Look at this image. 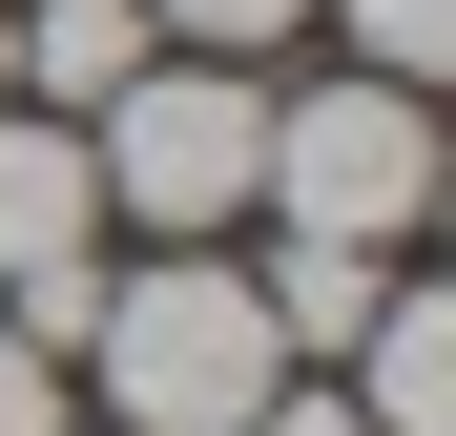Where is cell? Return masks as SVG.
<instances>
[{
    "label": "cell",
    "instance_id": "obj_4",
    "mask_svg": "<svg viewBox=\"0 0 456 436\" xmlns=\"http://www.w3.org/2000/svg\"><path fill=\"white\" fill-rule=\"evenodd\" d=\"M84 229H104V187H84V125L0 104V291H21V270H84Z\"/></svg>",
    "mask_w": 456,
    "mask_h": 436
},
{
    "label": "cell",
    "instance_id": "obj_5",
    "mask_svg": "<svg viewBox=\"0 0 456 436\" xmlns=\"http://www.w3.org/2000/svg\"><path fill=\"white\" fill-rule=\"evenodd\" d=\"M145 62H167V21H145V0H21V84H42V125H104Z\"/></svg>",
    "mask_w": 456,
    "mask_h": 436
},
{
    "label": "cell",
    "instance_id": "obj_10",
    "mask_svg": "<svg viewBox=\"0 0 456 436\" xmlns=\"http://www.w3.org/2000/svg\"><path fill=\"white\" fill-rule=\"evenodd\" d=\"M0 436H62V353H21V333H0Z\"/></svg>",
    "mask_w": 456,
    "mask_h": 436
},
{
    "label": "cell",
    "instance_id": "obj_9",
    "mask_svg": "<svg viewBox=\"0 0 456 436\" xmlns=\"http://www.w3.org/2000/svg\"><path fill=\"white\" fill-rule=\"evenodd\" d=\"M145 21H167L187 62H249V42H290V21H312V0H145Z\"/></svg>",
    "mask_w": 456,
    "mask_h": 436
},
{
    "label": "cell",
    "instance_id": "obj_11",
    "mask_svg": "<svg viewBox=\"0 0 456 436\" xmlns=\"http://www.w3.org/2000/svg\"><path fill=\"white\" fill-rule=\"evenodd\" d=\"M228 436H373V415H353V395H249Z\"/></svg>",
    "mask_w": 456,
    "mask_h": 436
},
{
    "label": "cell",
    "instance_id": "obj_3",
    "mask_svg": "<svg viewBox=\"0 0 456 436\" xmlns=\"http://www.w3.org/2000/svg\"><path fill=\"white\" fill-rule=\"evenodd\" d=\"M270 229H332V250H415V208H436V84H312V104H270V167H249Z\"/></svg>",
    "mask_w": 456,
    "mask_h": 436
},
{
    "label": "cell",
    "instance_id": "obj_1",
    "mask_svg": "<svg viewBox=\"0 0 456 436\" xmlns=\"http://www.w3.org/2000/svg\"><path fill=\"white\" fill-rule=\"evenodd\" d=\"M84 374H104V415H125V436H228L249 395H290V353H270V312H249V270L145 250L104 312H84Z\"/></svg>",
    "mask_w": 456,
    "mask_h": 436
},
{
    "label": "cell",
    "instance_id": "obj_2",
    "mask_svg": "<svg viewBox=\"0 0 456 436\" xmlns=\"http://www.w3.org/2000/svg\"><path fill=\"white\" fill-rule=\"evenodd\" d=\"M249 167H270V84H249V62H145V84L84 125V187L125 208L145 250H208L228 208H249Z\"/></svg>",
    "mask_w": 456,
    "mask_h": 436
},
{
    "label": "cell",
    "instance_id": "obj_12",
    "mask_svg": "<svg viewBox=\"0 0 456 436\" xmlns=\"http://www.w3.org/2000/svg\"><path fill=\"white\" fill-rule=\"evenodd\" d=\"M0 84H21V21H0Z\"/></svg>",
    "mask_w": 456,
    "mask_h": 436
},
{
    "label": "cell",
    "instance_id": "obj_8",
    "mask_svg": "<svg viewBox=\"0 0 456 436\" xmlns=\"http://www.w3.org/2000/svg\"><path fill=\"white\" fill-rule=\"evenodd\" d=\"M332 21H353L373 84H436V62H456V0H332Z\"/></svg>",
    "mask_w": 456,
    "mask_h": 436
},
{
    "label": "cell",
    "instance_id": "obj_6",
    "mask_svg": "<svg viewBox=\"0 0 456 436\" xmlns=\"http://www.w3.org/2000/svg\"><path fill=\"white\" fill-rule=\"evenodd\" d=\"M373 291H395V250H332V229H270V270H249V312H270V353L312 374V353H353L373 333Z\"/></svg>",
    "mask_w": 456,
    "mask_h": 436
},
{
    "label": "cell",
    "instance_id": "obj_7",
    "mask_svg": "<svg viewBox=\"0 0 456 436\" xmlns=\"http://www.w3.org/2000/svg\"><path fill=\"white\" fill-rule=\"evenodd\" d=\"M353 415L373 436H456V291H373V333H353Z\"/></svg>",
    "mask_w": 456,
    "mask_h": 436
},
{
    "label": "cell",
    "instance_id": "obj_13",
    "mask_svg": "<svg viewBox=\"0 0 456 436\" xmlns=\"http://www.w3.org/2000/svg\"><path fill=\"white\" fill-rule=\"evenodd\" d=\"M0 21H21V0H0Z\"/></svg>",
    "mask_w": 456,
    "mask_h": 436
}]
</instances>
